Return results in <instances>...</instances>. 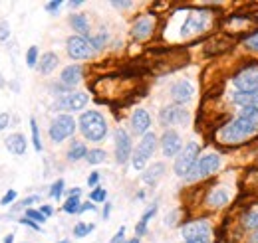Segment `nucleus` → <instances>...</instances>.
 <instances>
[{"label":"nucleus","instance_id":"nucleus-1","mask_svg":"<svg viewBox=\"0 0 258 243\" xmlns=\"http://www.w3.org/2000/svg\"><path fill=\"white\" fill-rule=\"evenodd\" d=\"M258 133V125L244 117H238L236 121L226 123L225 127L219 131V139L226 145H238L250 137H254Z\"/></svg>","mask_w":258,"mask_h":243},{"label":"nucleus","instance_id":"nucleus-2","mask_svg":"<svg viewBox=\"0 0 258 243\" xmlns=\"http://www.w3.org/2000/svg\"><path fill=\"white\" fill-rule=\"evenodd\" d=\"M80 129H82L84 137L94 141V143L103 141L105 135H107V123L97 111H86L80 117Z\"/></svg>","mask_w":258,"mask_h":243},{"label":"nucleus","instance_id":"nucleus-3","mask_svg":"<svg viewBox=\"0 0 258 243\" xmlns=\"http://www.w3.org/2000/svg\"><path fill=\"white\" fill-rule=\"evenodd\" d=\"M185 243H209L211 237V225L207 219H197L183 227Z\"/></svg>","mask_w":258,"mask_h":243},{"label":"nucleus","instance_id":"nucleus-4","mask_svg":"<svg viewBox=\"0 0 258 243\" xmlns=\"http://www.w3.org/2000/svg\"><path fill=\"white\" fill-rule=\"evenodd\" d=\"M197 154H199V145L197 143H189L185 147V151L181 152L175 160V174L177 176H189V172L193 170V166L197 164Z\"/></svg>","mask_w":258,"mask_h":243},{"label":"nucleus","instance_id":"nucleus-5","mask_svg":"<svg viewBox=\"0 0 258 243\" xmlns=\"http://www.w3.org/2000/svg\"><path fill=\"white\" fill-rule=\"evenodd\" d=\"M155 147H157V137H155L153 133H147V135L141 139L137 151L133 152V168L141 170V168L145 166V162L149 160V156L153 154Z\"/></svg>","mask_w":258,"mask_h":243},{"label":"nucleus","instance_id":"nucleus-6","mask_svg":"<svg viewBox=\"0 0 258 243\" xmlns=\"http://www.w3.org/2000/svg\"><path fill=\"white\" fill-rule=\"evenodd\" d=\"M232 83L238 89V93H258V65H250L242 69L234 77Z\"/></svg>","mask_w":258,"mask_h":243},{"label":"nucleus","instance_id":"nucleus-7","mask_svg":"<svg viewBox=\"0 0 258 243\" xmlns=\"http://www.w3.org/2000/svg\"><path fill=\"white\" fill-rule=\"evenodd\" d=\"M221 166V158L217 154H205L197 164L193 166V170L189 172L187 180H199V178H205L209 174H213L217 168Z\"/></svg>","mask_w":258,"mask_h":243},{"label":"nucleus","instance_id":"nucleus-8","mask_svg":"<svg viewBox=\"0 0 258 243\" xmlns=\"http://www.w3.org/2000/svg\"><path fill=\"white\" fill-rule=\"evenodd\" d=\"M74 131H76V121L70 115H60L58 119H54V123L50 125V137L56 143L66 141L70 135H74Z\"/></svg>","mask_w":258,"mask_h":243},{"label":"nucleus","instance_id":"nucleus-9","mask_svg":"<svg viewBox=\"0 0 258 243\" xmlns=\"http://www.w3.org/2000/svg\"><path fill=\"white\" fill-rule=\"evenodd\" d=\"M92 52H94V48L90 46V42L86 38L72 36L68 40V54H70L72 60H86V58L92 56Z\"/></svg>","mask_w":258,"mask_h":243},{"label":"nucleus","instance_id":"nucleus-10","mask_svg":"<svg viewBox=\"0 0 258 243\" xmlns=\"http://www.w3.org/2000/svg\"><path fill=\"white\" fill-rule=\"evenodd\" d=\"M86 103H88V95L86 93H68V95L60 97L56 101L54 109H60V111H80V109L86 107Z\"/></svg>","mask_w":258,"mask_h":243},{"label":"nucleus","instance_id":"nucleus-11","mask_svg":"<svg viewBox=\"0 0 258 243\" xmlns=\"http://www.w3.org/2000/svg\"><path fill=\"white\" fill-rule=\"evenodd\" d=\"M189 119V113L179 107V105H169L161 109L159 113V121H161L163 127H169V125H183V123Z\"/></svg>","mask_w":258,"mask_h":243},{"label":"nucleus","instance_id":"nucleus-12","mask_svg":"<svg viewBox=\"0 0 258 243\" xmlns=\"http://www.w3.org/2000/svg\"><path fill=\"white\" fill-rule=\"evenodd\" d=\"M131 156V139L125 133V129L115 131V160L119 164H125Z\"/></svg>","mask_w":258,"mask_h":243},{"label":"nucleus","instance_id":"nucleus-13","mask_svg":"<svg viewBox=\"0 0 258 243\" xmlns=\"http://www.w3.org/2000/svg\"><path fill=\"white\" fill-rule=\"evenodd\" d=\"M209 24V14L207 12H191L189 18L185 20L183 24V30H181V36H191V34H197V32H203Z\"/></svg>","mask_w":258,"mask_h":243},{"label":"nucleus","instance_id":"nucleus-14","mask_svg":"<svg viewBox=\"0 0 258 243\" xmlns=\"http://www.w3.org/2000/svg\"><path fill=\"white\" fill-rule=\"evenodd\" d=\"M153 26H155L153 16H143V18H139V20L133 24V28H131V36H133L135 40H145V38H149V36H151Z\"/></svg>","mask_w":258,"mask_h":243},{"label":"nucleus","instance_id":"nucleus-15","mask_svg":"<svg viewBox=\"0 0 258 243\" xmlns=\"http://www.w3.org/2000/svg\"><path fill=\"white\" fill-rule=\"evenodd\" d=\"M161 147H163V154L165 156H175L181 151V139L175 131H165L161 139Z\"/></svg>","mask_w":258,"mask_h":243},{"label":"nucleus","instance_id":"nucleus-16","mask_svg":"<svg viewBox=\"0 0 258 243\" xmlns=\"http://www.w3.org/2000/svg\"><path fill=\"white\" fill-rule=\"evenodd\" d=\"M193 85L189 81H177L173 87H171V97L177 101V103H187L193 99Z\"/></svg>","mask_w":258,"mask_h":243},{"label":"nucleus","instance_id":"nucleus-17","mask_svg":"<svg viewBox=\"0 0 258 243\" xmlns=\"http://www.w3.org/2000/svg\"><path fill=\"white\" fill-rule=\"evenodd\" d=\"M149 125H151V117H149L147 111L137 109V111L133 113V117H131V129H133V133L143 135V133L149 129Z\"/></svg>","mask_w":258,"mask_h":243},{"label":"nucleus","instance_id":"nucleus-18","mask_svg":"<svg viewBox=\"0 0 258 243\" xmlns=\"http://www.w3.org/2000/svg\"><path fill=\"white\" fill-rule=\"evenodd\" d=\"M60 79H62V83H66V85H76V83H80V81H82V67H80V65H68L64 71H62Z\"/></svg>","mask_w":258,"mask_h":243},{"label":"nucleus","instance_id":"nucleus-19","mask_svg":"<svg viewBox=\"0 0 258 243\" xmlns=\"http://www.w3.org/2000/svg\"><path fill=\"white\" fill-rule=\"evenodd\" d=\"M6 149L12 152V154H24L26 152V139L24 135H10L6 139Z\"/></svg>","mask_w":258,"mask_h":243},{"label":"nucleus","instance_id":"nucleus-20","mask_svg":"<svg viewBox=\"0 0 258 243\" xmlns=\"http://www.w3.org/2000/svg\"><path fill=\"white\" fill-rule=\"evenodd\" d=\"M163 174H165V164H163V162H157V164H153L149 170H145V172H143V182L155 184L159 178H161Z\"/></svg>","mask_w":258,"mask_h":243},{"label":"nucleus","instance_id":"nucleus-21","mask_svg":"<svg viewBox=\"0 0 258 243\" xmlns=\"http://www.w3.org/2000/svg\"><path fill=\"white\" fill-rule=\"evenodd\" d=\"M56 65H58V56L48 52V54L42 56V60L38 63V69H40V73H52Z\"/></svg>","mask_w":258,"mask_h":243},{"label":"nucleus","instance_id":"nucleus-22","mask_svg":"<svg viewBox=\"0 0 258 243\" xmlns=\"http://www.w3.org/2000/svg\"><path fill=\"white\" fill-rule=\"evenodd\" d=\"M209 206H213V208H221V206H225L226 202H228V194H226L225 190H213L211 194H209Z\"/></svg>","mask_w":258,"mask_h":243},{"label":"nucleus","instance_id":"nucleus-23","mask_svg":"<svg viewBox=\"0 0 258 243\" xmlns=\"http://www.w3.org/2000/svg\"><path fill=\"white\" fill-rule=\"evenodd\" d=\"M232 99H234V103H238L242 107L258 105V93H234Z\"/></svg>","mask_w":258,"mask_h":243},{"label":"nucleus","instance_id":"nucleus-24","mask_svg":"<svg viewBox=\"0 0 258 243\" xmlns=\"http://www.w3.org/2000/svg\"><path fill=\"white\" fill-rule=\"evenodd\" d=\"M155 212H157V204H153L147 212L143 213V217H141V219H139V223L135 225V233H137V235H143V233L147 231V223H149V219L153 217V213Z\"/></svg>","mask_w":258,"mask_h":243},{"label":"nucleus","instance_id":"nucleus-25","mask_svg":"<svg viewBox=\"0 0 258 243\" xmlns=\"http://www.w3.org/2000/svg\"><path fill=\"white\" fill-rule=\"evenodd\" d=\"M70 22H72V26L80 32V34H88V32H90L88 18H86L84 14H72V16H70Z\"/></svg>","mask_w":258,"mask_h":243},{"label":"nucleus","instance_id":"nucleus-26","mask_svg":"<svg viewBox=\"0 0 258 243\" xmlns=\"http://www.w3.org/2000/svg\"><path fill=\"white\" fill-rule=\"evenodd\" d=\"M84 156H88L86 147H84L82 143H74V145H72V149H70V152H68V160L76 162V160H80V158H84Z\"/></svg>","mask_w":258,"mask_h":243},{"label":"nucleus","instance_id":"nucleus-27","mask_svg":"<svg viewBox=\"0 0 258 243\" xmlns=\"http://www.w3.org/2000/svg\"><path fill=\"white\" fill-rule=\"evenodd\" d=\"M80 198L78 196H70L68 200L64 202V212L66 213H76V212H80Z\"/></svg>","mask_w":258,"mask_h":243},{"label":"nucleus","instance_id":"nucleus-28","mask_svg":"<svg viewBox=\"0 0 258 243\" xmlns=\"http://www.w3.org/2000/svg\"><path fill=\"white\" fill-rule=\"evenodd\" d=\"M240 117L248 119V121L256 123L258 125V105H250V107H242L240 111Z\"/></svg>","mask_w":258,"mask_h":243},{"label":"nucleus","instance_id":"nucleus-29","mask_svg":"<svg viewBox=\"0 0 258 243\" xmlns=\"http://www.w3.org/2000/svg\"><path fill=\"white\" fill-rule=\"evenodd\" d=\"M90 231H94V223H78L74 227V235L76 237H86Z\"/></svg>","mask_w":258,"mask_h":243},{"label":"nucleus","instance_id":"nucleus-30","mask_svg":"<svg viewBox=\"0 0 258 243\" xmlns=\"http://www.w3.org/2000/svg\"><path fill=\"white\" fill-rule=\"evenodd\" d=\"M86 160L90 162V164H99V162H103L105 160V152L96 149V151H90L88 152V156H86Z\"/></svg>","mask_w":258,"mask_h":243},{"label":"nucleus","instance_id":"nucleus-31","mask_svg":"<svg viewBox=\"0 0 258 243\" xmlns=\"http://www.w3.org/2000/svg\"><path fill=\"white\" fill-rule=\"evenodd\" d=\"M30 129H32V143L36 151H42V143H40V133H38V125L36 119H30Z\"/></svg>","mask_w":258,"mask_h":243},{"label":"nucleus","instance_id":"nucleus-32","mask_svg":"<svg viewBox=\"0 0 258 243\" xmlns=\"http://www.w3.org/2000/svg\"><path fill=\"white\" fill-rule=\"evenodd\" d=\"M62 192H64V180H56V182L52 184V188H50V196L54 200H60Z\"/></svg>","mask_w":258,"mask_h":243},{"label":"nucleus","instance_id":"nucleus-33","mask_svg":"<svg viewBox=\"0 0 258 243\" xmlns=\"http://www.w3.org/2000/svg\"><path fill=\"white\" fill-rule=\"evenodd\" d=\"M26 217L36 221V223H44L46 221V215L40 212V210H26Z\"/></svg>","mask_w":258,"mask_h":243},{"label":"nucleus","instance_id":"nucleus-34","mask_svg":"<svg viewBox=\"0 0 258 243\" xmlns=\"http://www.w3.org/2000/svg\"><path fill=\"white\" fill-rule=\"evenodd\" d=\"M244 225H246V227H258V210L248 212L246 219H244Z\"/></svg>","mask_w":258,"mask_h":243},{"label":"nucleus","instance_id":"nucleus-35","mask_svg":"<svg viewBox=\"0 0 258 243\" xmlns=\"http://www.w3.org/2000/svg\"><path fill=\"white\" fill-rule=\"evenodd\" d=\"M36 61H38V48L32 46V48L28 50V54H26V63H28L30 67H34V65H36Z\"/></svg>","mask_w":258,"mask_h":243},{"label":"nucleus","instance_id":"nucleus-36","mask_svg":"<svg viewBox=\"0 0 258 243\" xmlns=\"http://www.w3.org/2000/svg\"><path fill=\"white\" fill-rule=\"evenodd\" d=\"M105 196H107V192H105L103 188H96V190L92 192V196H90V198H92V202H103V200H105Z\"/></svg>","mask_w":258,"mask_h":243},{"label":"nucleus","instance_id":"nucleus-37","mask_svg":"<svg viewBox=\"0 0 258 243\" xmlns=\"http://www.w3.org/2000/svg\"><path fill=\"white\" fill-rule=\"evenodd\" d=\"M14 200H16V192H14V190H8V192L2 196L0 204H2V206H8V204H12Z\"/></svg>","mask_w":258,"mask_h":243},{"label":"nucleus","instance_id":"nucleus-38","mask_svg":"<svg viewBox=\"0 0 258 243\" xmlns=\"http://www.w3.org/2000/svg\"><path fill=\"white\" fill-rule=\"evenodd\" d=\"M34 202H40V196H30V198H26V200H22L14 210H20V208H26V206H32Z\"/></svg>","mask_w":258,"mask_h":243},{"label":"nucleus","instance_id":"nucleus-39","mask_svg":"<svg viewBox=\"0 0 258 243\" xmlns=\"http://www.w3.org/2000/svg\"><path fill=\"white\" fill-rule=\"evenodd\" d=\"M60 6H62V0H52V2H48V4H46V10H48V12H52V14H56Z\"/></svg>","mask_w":258,"mask_h":243},{"label":"nucleus","instance_id":"nucleus-40","mask_svg":"<svg viewBox=\"0 0 258 243\" xmlns=\"http://www.w3.org/2000/svg\"><path fill=\"white\" fill-rule=\"evenodd\" d=\"M10 36V28H8V22H0V40H8Z\"/></svg>","mask_w":258,"mask_h":243},{"label":"nucleus","instance_id":"nucleus-41","mask_svg":"<svg viewBox=\"0 0 258 243\" xmlns=\"http://www.w3.org/2000/svg\"><path fill=\"white\" fill-rule=\"evenodd\" d=\"M246 48H248V50H254V52H258V34L250 36V38L246 40Z\"/></svg>","mask_w":258,"mask_h":243},{"label":"nucleus","instance_id":"nucleus-42","mask_svg":"<svg viewBox=\"0 0 258 243\" xmlns=\"http://www.w3.org/2000/svg\"><path fill=\"white\" fill-rule=\"evenodd\" d=\"M123 239H125V227L121 225V227H119V231L113 235V239H111L109 243H123Z\"/></svg>","mask_w":258,"mask_h":243},{"label":"nucleus","instance_id":"nucleus-43","mask_svg":"<svg viewBox=\"0 0 258 243\" xmlns=\"http://www.w3.org/2000/svg\"><path fill=\"white\" fill-rule=\"evenodd\" d=\"M20 223H24V225H28V227H32V229H40V225L36 223V221H32V219H28V217H20Z\"/></svg>","mask_w":258,"mask_h":243},{"label":"nucleus","instance_id":"nucleus-44","mask_svg":"<svg viewBox=\"0 0 258 243\" xmlns=\"http://www.w3.org/2000/svg\"><path fill=\"white\" fill-rule=\"evenodd\" d=\"M8 123H10L8 113H0V131H4V129L8 127Z\"/></svg>","mask_w":258,"mask_h":243},{"label":"nucleus","instance_id":"nucleus-45","mask_svg":"<svg viewBox=\"0 0 258 243\" xmlns=\"http://www.w3.org/2000/svg\"><path fill=\"white\" fill-rule=\"evenodd\" d=\"M111 4H113V8H129V6H133V2H119V0H113Z\"/></svg>","mask_w":258,"mask_h":243},{"label":"nucleus","instance_id":"nucleus-46","mask_svg":"<svg viewBox=\"0 0 258 243\" xmlns=\"http://www.w3.org/2000/svg\"><path fill=\"white\" fill-rule=\"evenodd\" d=\"M97 180H99V174H97V172H92V176L88 178V186H97Z\"/></svg>","mask_w":258,"mask_h":243},{"label":"nucleus","instance_id":"nucleus-47","mask_svg":"<svg viewBox=\"0 0 258 243\" xmlns=\"http://www.w3.org/2000/svg\"><path fill=\"white\" fill-rule=\"evenodd\" d=\"M88 210L92 212V210H96V206H94V204H82V208H80V212H88Z\"/></svg>","mask_w":258,"mask_h":243},{"label":"nucleus","instance_id":"nucleus-48","mask_svg":"<svg viewBox=\"0 0 258 243\" xmlns=\"http://www.w3.org/2000/svg\"><path fill=\"white\" fill-rule=\"evenodd\" d=\"M40 212L44 213V215H46V217H48V215H52V213H54V210H52V208H50V206H42V210H40Z\"/></svg>","mask_w":258,"mask_h":243},{"label":"nucleus","instance_id":"nucleus-49","mask_svg":"<svg viewBox=\"0 0 258 243\" xmlns=\"http://www.w3.org/2000/svg\"><path fill=\"white\" fill-rule=\"evenodd\" d=\"M109 210H111V206L105 204V210H103V217H105V219H107V215H109Z\"/></svg>","mask_w":258,"mask_h":243},{"label":"nucleus","instance_id":"nucleus-50","mask_svg":"<svg viewBox=\"0 0 258 243\" xmlns=\"http://www.w3.org/2000/svg\"><path fill=\"white\" fill-rule=\"evenodd\" d=\"M80 4H82V0H72V2H70V6H72V8H78Z\"/></svg>","mask_w":258,"mask_h":243},{"label":"nucleus","instance_id":"nucleus-51","mask_svg":"<svg viewBox=\"0 0 258 243\" xmlns=\"http://www.w3.org/2000/svg\"><path fill=\"white\" fill-rule=\"evenodd\" d=\"M70 196H80V188H74V190H70Z\"/></svg>","mask_w":258,"mask_h":243},{"label":"nucleus","instance_id":"nucleus-52","mask_svg":"<svg viewBox=\"0 0 258 243\" xmlns=\"http://www.w3.org/2000/svg\"><path fill=\"white\" fill-rule=\"evenodd\" d=\"M14 241V235H12V233H10V235H6V237H4V243H12Z\"/></svg>","mask_w":258,"mask_h":243},{"label":"nucleus","instance_id":"nucleus-53","mask_svg":"<svg viewBox=\"0 0 258 243\" xmlns=\"http://www.w3.org/2000/svg\"><path fill=\"white\" fill-rule=\"evenodd\" d=\"M0 87H4V79H2V75H0Z\"/></svg>","mask_w":258,"mask_h":243},{"label":"nucleus","instance_id":"nucleus-54","mask_svg":"<svg viewBox=\"0 0 258 243\" xmlns=\"http://www.w3.org/2000/svg\"><path fill=\"white\" fill-rule=\"evenodd\" d=\"M127 243H139V239H137V237H135V239H131V241H127Z\"/></svg>","mask_w":258,"mask_h":243},{"label":"nucleus","instance_id":"nucleus-55","mask_svg":"<svg viewBox=\"0 0 258 243\" xmlns=\"http://www.w3.org/2000/svg\"><path fill=\"white\" fill-rule=\"evenodd\" d=\"M252 241H254V243H258V233H256V235H254V239H252Z\"/></svg>","mask_w":258,"mask_h":243},{"label":"nucleus","instance_id":"nucleus-56","mask_svg":"<svg viewBox=\"0 0 258 243\" xmlns=\"http://www.w3.org/2000/svg\"><path fill=\"white\" fill-rule=\"evenodd\" d=\"M60 243H70V241H68V239H62V241H60Z\"/></svg>","mask_w":258,"mask_h":243}]
</instances>
